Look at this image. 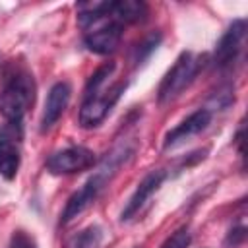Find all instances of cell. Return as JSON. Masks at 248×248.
Wrapping results in <instances>:
<instances>
[{"label": "cell", "mask_w": 248, "mask_h": 248, "mask_svg": "<svg viewBox=\"0 0 248 248\" xmlns=\"http://www.w3.org/2000/svg\"><path fill=\"white\" fill-rule=\"evenodd\" d=\"M209 122H211V110L209 108H198V110H194L188 118H184L176 128H172L165 136V143H163L165 149H169V147L184 141L186 138H192V136L203 132L209 126Z\"/></svg>", "instance_id": "cell-10"}, {"label": "cell", "mask_w": 248, "mask_h": 248, "mask_svg": "<svg viewBox=\"0 0 248 248\" xmlns=\"http://www.w3.org/2000/svg\"><path fill=\"white\" fill-rule=\"evenodd\" d=\"M126 89V81L124 83H116L112 85L108 91L105 93H95V95H89L85 97L81 108H79V126L81 128H95L99 126L107 114L110 112V108L116 105V101L120 99V95L124 93Z\"/></svg>", "instance_id": "cell-4"}, {"label": "cell", "mask_w": 248, "mask_h": 248, "mask_svg": "<svg viewBox=\"0 0 248 248\" xmlns=\"http://www.w3.org/2000/svg\"><path fill=\"white\" fill-rule=\"evenodd\" d=\"M130 153H132L130 149L118 147V149H114L110 155L105 157V161L99 165V169L93 172V176H91L78 192H74V194L70 196V200L66 202V207H64L62 217H60V223H62V225H66V223H70L72 219H76L79 213H83V211L97 200V196L103 192V188L108 184V180L116 174V170H118L120 165L128 159Z\"/></svg>", "instance_id": "cell-1"}, {"label": "cell", "mask_w": 248, "mask_h": 248, "mask_svg": "<svg viewBox=\"0 0 248 248\" xmlns=\"http://www.w3.org/2000/svg\"><path fill=\"white\" fill-rule=\"evenodd\" d=\"M72 97V89L68 81H56L45 101V108H43V116H41V130H48L52 124L58 122V118L62 116V112L66 110L68 103Z\"/></svg>", "instance_id": "cell-9"}, {"label": "cell", "mask_w": 248, "mask_h": 248, "mask_svg": "<svg viewBox=\"0 0 248 248\" xmlns=\"http://www.w3.org/2000/svg\"><path fill=\"white\" fill-rule=\"evenodd\" d=\"M200 66H202L200 58H196L192 52H182L159 85V91H157L159 103H167L178 97L194 81L196 74L200 72Z\"/></svg>", "instance_id": "cell-3"}, {"label": "cell", "mask_w": 248, "mask_h": 248, "mask_svg": "<svg viewBox=\"0 0 248 248\" xmlns=\"http://www.w3.org/2000/svg\"><path fill=\"white\" fill-rule=\"evenodd\" d=\"M159 41H161V35H159V33H157V35H149V37L140 45V48H138V58H136V60H138V62L143 60L151 50H155V46L159 45Z\"/></svg>", "instance_id": "cell-18"}, {"label": "cell", "mask_w": 248, "mask_h": 248, "mask_svg": "<svg viewBox=\"0 0 248 248\" xmlns=\"http://www.w3.org/2000/svg\"><path fill=\"white\" fill-rule=\"evenodd\" d=\"M112 2L107 0H93V2H81L78 4V21L81 27L89 29L91 25L107 19L110 16Z\"/></svg>", "instance_id": "cell-12"}, {"label": "cell", "mask_w": 248, "mask_h": 248, "mask_svg": "<svg viewBox=\"0 0 248 248\" xmlns=\"http://www.w3.org/2000/svg\"><path fill=\"white\" fill-rule=\"evenodd\" d=\"M244 236H246V229L244 227H236V229H231L229 231V234H227V240H225V244L231 248H236L242 240H244Z\"/></svg>", "instance_id": "cell-19"}, {"label": "cell", "mask_w": 248, "mask_h": 248, "mask_svg": "<svg viewBox=\"0 0 248 248\" xmlns=\"http://www.w3.org/2000/svg\"><path fill=\"white\" fill-rule=\"evenodd\" d=\"M19 163H21V157H19L17 145L12 141V138L0 136V176H4L6 180L16 178Z\"/></svg>", "instance_id": "cell-13"}, {"label": "cell", "mask_w": 248, "mask_h": 248, "mask_svg": "<svg viewBox=\"0 0 248 248\" xmlns=\"http://www.w3.org/2000/svg\"><path fill=\"white\" fill-rule=\"evenodd\" d=\"M101 23V21H99ZM122 29L124 25H120L118 21L107 17L105 23L101 25H91L89 31L85 33L83 37V43L85 46L91 50V52H97V54H108L112 50H116V46L120 45V39H122Z\"/></svg>", "instance_id": "cell-6"}, {"label": "cell", "mask_w": 248, "mask_h": 248, "mask_svg": "<svg viewBox=\"0 0 248 248\" xmlns=\"http://www.w3.org/2000/svg\"><path fill=\"white\" fill-rule=\"evenodd\" d=\"M93 165H95V153L81 145L66 147L62 151L52 153L46 159V169L52 174H74L87 170Z\"/></svg>", "instance_id": "cell-5"}, {"label": "cell", "mask_w": 248, "mask_h": 248, "mask_svg": "<svg viewBox=\"0 0 248 248\" xmlns=\"http://www.w3.org/2000/svg\"><path fill=\"white\" fill-rule=\"evenodd\" d=\"M244 35H246V21H244V19L232 21V25L225 31V35H223L221 41L217 43L215 60H213L217 68L231 66V64L238 58V52H240V48H242Z\"/></svg>", "instance_id": "cell-7"}, {"label": "cell", "mask_w": 248, "mask_h": 248, "mask_svg": "<svg viewBox=\"0 0 248 248\" xmlns=\"http://www.w3.org/2000/svg\"><path fill=\"white\" fill-rule=\"evenodd\" d=\"M108 17L114 19V21H118L120 25L143 21L147 17V4L145 2H140V0L112 2V10H110V16Z\"/></svg>", "instance_id": "cell-11"}, {"label": "cell", "mask_w": 248, "mask_h": 248, "mask_svg": "<svg viewBox=\"0 0 248 248\" xmlns=\"http://www.w3.org/2000/svg\"><path fill=\"white\" fill-rule=\"evenodd\" d=\"M190 240H192L190 231H188L186 227H182V229L174 231V232L161 244V248H188V246H190Z\"/></svg>", "instance_id": "cell-16"}, {"label": "cell", "mask_w": 248, "mask_h": 248, "mask_svg": "<svg viewBox=\"0 0 248 248\" xmlns=\"http://www.w3.org/2000/svg\"><path fill=\"white\" fill-rule=\"evenodd\" d=\"M35 99V83L29 74H14L4 89L0 91V114L10 122L19 126L27 108L33 105Z\"/></svg>", "instance_id": "cell-2"}, {"label": "cell", "mask_w": 248, "mask_h": 248, "mask_svg": "<svg viewBox=\"0 0 248 248\" xmlns=\"http://www.w3.org/2000/svg\"><path fill=\"white\" fill-rule=\"evenodd\" d=\"M101 242H103V229L97 225H91V227L76 232L66 242V248H99Z\"/></svg>", "instance_id": "cell-14"}, {"label": "cell", "mask_w": 248, "mask_h": 248, "mask_svg": "<svg viewBox=\"0 0 248 248\" xmlns=\"http://www.w3.org/2000/svg\"><path fill=\"white\" fill-rule=\"evenodd\" d=\"M165 178H167V172L163 169H157V170H151L149 174H145L143 180L138 184L136 192L130 196L128 203L124 205V209L120 213V221H130L145 205V202L151 198V194L159 190V186L163 184Z\"/></svg>", "instance_id": "cell-8"}, {"label": "cell", "mask_w": 248, "mask_h": 248, "mask_svg": "<svg viewBox=\"0 0 248 248\" xmlns=\"http://www.w3.org/2000/svg\"><path fill=\"white\" fill-rule=\"evenodd\" d=\"M8 248H37V242L31 234H27L25 231H16L10 238Z\"/></svg>", "instance_id": "cell-17"}, {"label": "cell", "mask_w": 248, "mask_h": 248, "mask_svg": "<svg viewBox=\"0 0 248 248\" xmlns=\"http://www.w3.org/2000/svg\"><path fill=\"white\" fill-rule=\"evenodd\" d=\"M114 68H116L114 62H107V64H103L101 68H97V72H93L91 78H89L87 83H85V97L95 95V93L101 89V85L107 81V78L114 72Z\"/></svg>", "instance_id": "cell-15"}]
</instances>
